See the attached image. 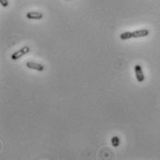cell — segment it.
I'll list each match as a JSON object with an SVG mask.
<instances>
[{"label": "cell", "instance_id": "cell-1", "mask_svg": "<svg viewBox=\"0 0 160 160\" xmlns=\"http://www.w3.org/2000/svg\"><path fill=\"white\" fill-rule=\"evenodd\" d=\"M29 51H30V48H29V47H27V46H24L20 50H18V51L14 52L12 54V55H11V59L13 61H17V60H19L20 58L24 56L25 54H27Z\"/></svg>", "mask_w": 160, "mask_h": 160}, {"label": "cell", "instance_id": "cell-2", "mask_svg": "<svg viewBox=\"0 0 160 160\" xmlns=\"http://www.w3.org/2000/svg\"><path fill=\"white\" fill-rule=\"evenodd\" d=\"M26 66L29 69H33V70H35V71H39V72H42L44 71V66H43L42 64H40L38 63H35V61H27L26 63Z\"/></svg>", "mask_w": 160, "mask_h": 160}, {"label": "cell", "instance_id": "cell-3", "mask_svg": "<svg viewBox=\"0 0 160 160\" xmlns=\"http://www.w3.org/2000/svg\"><path fill=\"white\" fill-rule=\"evenodd\" d=\"M134 70H135V75H136V78L138 80V82H143L144 80V75H143V69H141V65H135V67H134Z\"/></svg>", "mask_w": 160, "mask_h": 160}, {"label": "cell", "instance_id": "cell-4", "mask_svg": "<svg viewBox=\"0 0 160 160\" xmlns=\"http://www.w3.org/2000/svg\"><path fill=\"white\" fill-rule=\"evenodd\" d=\"M149 35V31L147 29H141V30H137L132 32V35L134 38H139V37H144Z\"/></svg>", "mask_w": 160, "mask_h": 160}, {"label": "cell", "instance_id": "cell-5", "mask_svg": "<svg viewBox=\"0 0 160 160\" xmlns=\"http://www.w3.org/2000/svg\"><path fill=\"white\" fill-rule=\"evenodd\" d=\"M26 18L29 20H41L43 14L40 12H28L26 14Z\"/></svg>", "mask_w": 160, "mask_h": 160}, {"label": "cell", "instance_id": "cell-6", "mask_svg": "<svg viewBox=\"0 0 160 160\" xmlns=\"http://www.w3.org/2000/svg\"><path fill=\"white\" fill-rule=\"evenodd\" d=\"M133 35H132V32H124L122 33L121 35H120V39L122 40H128V39H130L132 38Z\"/></svg>", "mask_w": 160, "mask_h": 160}, {"label": "cell", "instance_id": "cell-7", "mask_svg": "<svg viewBox=\"0 0 160 160\" xmlns=\"http://www.w3.org/2000/svg\"><path fill=\"white\" fill-rule=\"evenodd\" d=\"M111 143H112V145H113V146H114V147H118V146H119V144H120V139L118 138V136H115V137H113V138H112Z\"/></svg>", "mask_w": 160, "mask_h": 160}, {"label": "cell", "instance_id": "cell-8", "mask_svg": "<svg viewBox=\"0 0 160 160\" xmlns=\"http://www.w3.org/2000/svg\"><path fill=\"white\" fill-rule=\"evenodd\" d=\"M0 3H1L2 7H4V8H7L9 6V0H0Z\"/></svg>", "mask_w": 160, "mask_h": 160}]
</instances>
